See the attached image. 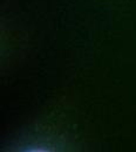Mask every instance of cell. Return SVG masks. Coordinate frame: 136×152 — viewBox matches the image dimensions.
<instances>
[]
</instances>
